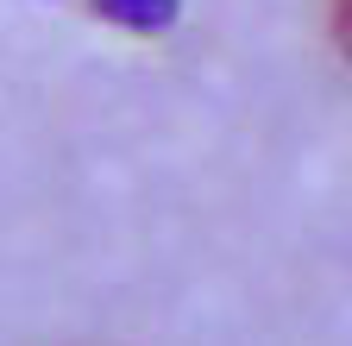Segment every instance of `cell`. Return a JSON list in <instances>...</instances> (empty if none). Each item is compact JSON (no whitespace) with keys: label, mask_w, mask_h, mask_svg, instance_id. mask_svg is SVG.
<instances>
[{"label":"cell","mask_w":352,"mask_h":346,"mask_svg":"<svg viewBox=\"0 0 352 346\" xmlns=\"http://www.w3.org/2000/svg\"><path fill=\"white\" fill-rule=\"evenodd\" d=\"M333 38H340V51L352 63V0H333Z\"/></svg>","instance_id":"obj_2"},{"label":"cell","mask_w":352,"mask_h":346,"mask_svg":"<svg viewBox=\"0 0 352 346\" xmlns=\"http://www.w3.org/2000/svg\"><path fill=\"white\" fill-rule=\"evenodd\" d=\"M95 13L120 32H164L176 19V0H95Z\"/></svg>","instance_id":"obj_1"}]
</instances>
